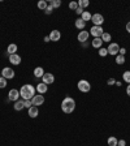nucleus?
I'll return each mask as SVG.
<instances>
[{"instance_id":"obj_1","label":"nucleus","mask_w":130,"mask_h":146,"mask_svg":"<svg viewBox=\"0 0 130 146\" xmlns=\"http://www.w3.org/2000/svg\"><path fill=\"white\" fill-rule=\"evenodd\" d=\"M34 94H35V88L30 84L24 85L20 90V97H22L24 100H31L34 98Z\"/></svg>"},{"instance_id":"obj_2","label":"nucleus","mask_w":130,"mask_h":146,"mask_svg":"<svg viewBox=\"0 0 130 146\" xmlns=\"http://www.w3.org/2000/svg\"><path fill=\"white\" fill-rule=\"evenodd\" d=\"M61 110L65 113H72L76 110V100L72 97H65L61 102Z\"/></svg>"},{"instance_id":"obj_3","label":"nucleus","mask_w":130,"mask_h":146,"mask_svg":"<svg viewBox=\"0 0 130 146\" xmlns=\"http://www.w3.org/2000/svg\"><path fill=\"white\" fill-rule=\"evenodd\" d=\"M77 86H78V90L82 91V93H88V91L91 90L90 82L86 81V80H81V81L77 84Z\"/></svg>"},{"instance_id":"obj_4","label":"nucleus","mask_w":130,"mask_h":146,"mask_svg":"<svg viewBox=\"0 0 130 146\" xmlns=\"http://www.w3.org/2000/svg\"><path fill=\"white\" fill-rule=\"evenodd\" d=\"M88 33L94 36V38H100V36L103 35L104 30H103V27H102V26H92L90 29V31H88Z\"/></svg>"},{"instance_id":"obj_5","label":"nucleus","mask_w":130,"mask_h":146,"mask_svg":"<svg viewBox=\"0 0 130 146\" xmlns=\"http://www.w3.org/2000/svg\"><path fill=\"white\" fill-rule=\"evenodd\" d=\"M107 51H108L109 55H112V56H117L118 51H120V46H118L117 43H109Z\"/></svg>"},{"instance_id":"obj_6","label":"nucleus","mask_w":130,"mask_h":146,"mask_svg":"<svg viewBox=\"0 0 130 146\" xmlns=\"http://www.w3.org/2000/svg\"><path fill=\"white\" fill-rule=\"evenodd\" d=\"M1 77H4L5 80L13 78V77H15V70H13L12 68H9V67L3 68V70H1Z\"/></svg>"},{"instance_id":"obj_7","label":"nucleus","mask_w":130,"mask_h":146,"mask_svg":"<svg viewBox=\"0 0 130 146\" xmlns=\"http://www.w3.org/2000/svg\"><path fill=\"white\" fill-rule=\"evenodd\" d=\"M91 21H92L94 26H102V24L104 22V17L100 15V13H95V15H92V17H91Z\"/></svg>"},{"instance_id":"obj_8","label":"nucleus","mask_w":130,"mask_h":146,"mask_svg":"<svg viewBox=\"0 0 130 146\" xmlns=\"http://www.w3.org/2000/svg\"><path fill=\"white\" fill-rule=\"evenodd\" d=\"M31 103H33V106H35V107L42 106V104L44 103V97H43L42 94H36V95H34V98L31 99Z\"/></svg>"},{"instance_id":"obj_9","label":"nucleus","mask_w":130,"mask_h":146,"mask_svg":"<svg viewBox=\"0 0 130 146\" xmlns=\"http://www.w3.org/2000/svg\"><path fill=\"white\" fill-rule=\"evenodd\" d=\"M42 81H43V84H46V85H51V84L55 82V76L52 73H44L42 77Z\"/></svg>"},{"instance_id":"obj_10","label":"nucleus","mask_w":130,"mask_h":146,"mask_svg":"<svg viewBox=\"0 0 130 146\" xmlns=\"http://www.w3.org/2000/svg\"><path fill=\"white\" fill-rule=\"evenodd\" d=\"M8 98H9L11 100H13V102L18 100V98H20V91L16 90V89H12V90H9V93H8Z\"/></svg>"},{"instance_id":"obj_11","label":"nucleus","mask_w":130,"mask_h":146,"mask_svg":"<svg viewBox=\"0 0 130 146\" xmlns=\"http://www.w3.org/2000/svg\"><path fill=\"white\" fill-rule=\"evenodd\" d=\"M48 36H49V39H51V42H57L61 38V33L59 30H52Z\"/></svg>"},{"instance_id":"obj_12","label":"nucleus","mask_w":130,"mask_h":146,"mask_svg":"<svg viewBox=\"0 0 130 146\" xmlns=\"http://www.w3.org/2000/svg\"><path fill=\"white\" fill-rule=\"evenodd\" d=\"M9 63L13 64V65H18V64L21 63V56L17 54L15 55H9Z\"/></svg>"},{"instance_id":"obj_13","label":"nucleus","mask_w":130,"mask_h":146,"mask_svg":"<svg viewBox=\"0 0 130 146\" xmlns=\"http://www.w3.org/2000/svg\"><path fill=\"white\" fill-rule=\"evenodd\" d=\"M88 35H90V33H88V31H79V34H78V36H77V38H78V40L81 43H85V42H87V39H88Z\"/></svg>"},{"instance_id":"obj_14","label":"nucleus","mask_w":130,"mask_h":146,"mask_svg":"<svg viewBox=\"0 0 130 146\" xmlns=\"http://www.w3.org/2000/svg\"><path fill=\"white\" fill-rule=\"evenodd\" d=\"M35 90L39 93V94H44V93H47V90H48V85H46V84H38L36 85V88H35Z\"/></svg>"},{"instance_id":"obj_15","label":"nucleus","mask_w":130,"mask_h":146,"mask_svg":"<svg viewBox=\"0 0 130 146\" xmlns=\"http://www.w3.org/2000/svg\"><path fill=\"white\" fill-rule=\"evenodd\" d=\"M27 113H29V116L30 117H36V116L39 115V110H38V107H35V106H33V107H30V108L27 110Z\"/></svg>"},{"instance_id":"obj_16","label":"nucleus","mask_w":130,"mask_h":146,"mask_svg":"<svg viewBox=\"0 0 130 146\" xmlns=\"http://www.w3.org/2000/svg\"><path fill=\"white\" fill-rule=\"evenodd\" d=\"M43 74H44V69H43L42 67H36L35 69H34V76H35L36 78H42Z\"/></svg>"},{"instance_id":"obj_17","label":"nucleus","mask_w":130,"mask_h":146,"mask_svg":"<svg viewBox=\"0 0 130 146\" xmlns=\"http://www.w3.org/2000/svg\"><path fill=\"white\" fill-rule=\"evenodd\" d=\"M13 108L16 111H21L22 108H25V104H24V99L22 100H16L15 104H13Z\"/></svg>"},{"instance_id":"obj_18","label":"nucleus","mask_w":130,"mask_h":146,"mask_svg":"<svg viewBox=\"0 0 130 146\" xmlns=\"http://www.w3.org/2000/svg\"><path fill=\"white\" fill-rule=\"evenodd\" d=\"M86 26V22L82 20V18H77L76 20V27L77 29H79V30H83Z\"/></svg>"},{"instance_id":"obj_19","label":"nucleus","mask_w":130,"mask_h":146,"mask_svg":"<svg viewBox=\"0 0 130 146\" xmlns=\"http://www.w3.org/2000/svg\"><path fill=\"white\" fill-rule=\"evenodd\" d=\"M92 47H95V48H102V44H103V40H102V38H94V40H92Z\"/></svg>"},{"instance_id":"obj_20","label":"nucleus","mask_w":130,"mask_h":146,"mask_svg":"<svg viewBox=\"0 0 130 146\" xmlns=\"http://www.w3.org/2000/svg\"><path fill=\"white\" fill-rule=\"evenodd\" d=\"M7 51H8L9 55H15L16 52H17V44H15V43H12V44L8 46V48H7Z\"/></svg>"},{"instance_id":"obj_21","label":"nucleus","mask_w":130,"mask_h":146,"mask_svg":"<svg viewBox=\"0 0 130 146\" xmlns=\"http://www.w3.org/2000/svg\"><path fill=\"white\" fill-rule=\"evenodd\" d=\"M91 17H92V15H91L90 12H87V11H85V12L81 15V18L85 22H87V21H91Z\"/></svg>"},{"instance_id":"obj_22","label":"nucleus","mask_w":130,"mask_h":146,"mask_svg":"<svg viewBox=\"0 0 130 146\" xmlns=\"http://www.w3.org/2000/svg\"><path fill=\"white\" fill-rule=\"evenodd\" d=\"M47 7H48V3H47L46 0H40V1H38V8H39L40 11H46Z\"/></svg>"},{"instance_id":"obj_23","label":"nucleus","mask_w":130,"mask_h":146,"mask_svg":"<svg viewBox=\"0 0 130 146\" xmlns=\"http://www.w3.org/2000/svg\"><path fill=\"white\" fill-rule=\"evenodd\" d=\"M102 38V40H103V43L104 42H111V39H112V36H111V34L109 33H107V31H104L103 33V35L100 36Z\"/></svg>"},{"instance_id":"obj_24","label":"nucleus","mask_w":130,"mask_h":146,"mask_svg":"<svg viewBox=\"0 0 130 146\" xmlns=\"http://www.w3.org/2000/svg\"><path fill=\"white\" fill-rule=\"evenodd\" d=\"M88 5H90V1H88V0H79L78 1V7L79 8H82V9L87 8Z\"/></svg>"},{"instance_id":"obj_25","label":"nucleus","mask_w":130,"mask_h":146,"mask_svg":"<svg viewBox=\"0 0 130 146\" xmlns=\"http://www.w3.org/2000/svg\"><path fill=\"white\" fill-rule=\"evenodd\" d=\"M117 138L116 137H109L108 138V145L109 146H117Z\"/></svg>"},{"instance_id":"obj_26","label":"nucleus","mask_w":130,"mask_h":146,"mask_svg":"<svg viewBox=\"0 0 130 146\" xmlns=\"http://www.w3.org/2000/svg\"><path fill=\"white\" fill-rule=\"evenodd\" d=\"M122 80H124L125 82H127V84H130V70L124 72V74H122Z\"/></svg>"},{"instance_id":"obj_27","label":"nucleus","mask_w":130,"mask_h":146,"mask_svg":"<svg viewBox=\"0 0 130 146\" xmlns=\"http://www.w3.org/2000/svg\"><path fill=\"white\" fill-rule=\"evenodd\" d=\"M116 63L120 64V65H122V64L125 63V56H122V55H117V56H116Z\"/></svg>"},{"instance_id":"obj_28","label":"nucleus","mask_w":130,"mask_h":146,"mask_svg":"<svg viewBox=\"0 0 130 146\" xmlns=\"http://www.w3.org/2000/svg\"><path fill=\"white\" fill-rule=\"evenodd\" d=\"M49 5H51L53 9L55 8H59V7L61 5V1H60V0H52L51 3H49Z\"/></svg>"},{"instance_id":"obj_29","label":"nucleus","mask_w":130,"mask_h":146,"mask_svg":"<svg viewBox=\"0 0 130 146\" xmlns=\"http://www.w3.org/2000/svg\"><path fill=\"white\" fill-rule=\"evenodd\" d=\"M69 8L72 9V11H77V9H78V3H77V1H70Z\"/></svg>"},{"instance_id":"obj_30","label":"nucleus","mask_w":130,"mask_h":146,"mask_svg":"<svg viewBox=\"0 0 130 146\" xmlns=\"http://www.w3.org/2000/svg\"><path fill=\"white\" fill-rule=\"evenodd\" d=\"M7 86V80L4 77H0V89H4Z\"/></svg>"},{"instance_id":"obj_31","label":"nucleus","mask_w":130,"mask_h":146,"mask_svg":"<svg viewBox=\"0 0 130 146\" xmlns=\"http://www.w3.org/2000/svg\"><path fill=\"white\" fill-rule=\"evenodd\" d=\"M24 104H25V108H30V107H33V103H31V100H24Z\"/></svg>"},{"instance_id":"obj_32","label":"nucleus","mask_w":130,"mask_h":146,"mask_svg":"<svg viewBox=\"0 0 130 146\" xmlns=\"http://www.w3.org/2000/svg\"><path fill=\"white\" fill-rule=\"evenodd\" d=\"M107 54H108L107 48H100L99 50V55H100V56H107Z\"/></svg>"},{"instance_id":"obj_33","label":"nucleus","mask_w":130,"mask_h":146,"mask_svg":"<svg viewBox=\"0 0 130 146\" xmlns=\"http://www.w3.org/2000/svg\"><path fill=\"white\" fill-rule=\"evenodd\" d=\"M52 12H53V8H52L51 5H48V7H47V9H46V11H44V13H46V15H51Z\"/></svg>"},{"instance_id":"obj_34","label":"nucleus","mask_w":130,"mask_h":146,"mask_svg":"<svg viewBox=\"0 0 130 146\" xmlns=\"http://www.w3.org/2000/svg\"><path fill=\"white\" fill-rule=\"evenodd\" d=\"M117 146H126V141H125V140H120L117 142Z\"/></svg>"},{"instance_id":"obj_35","label":"nucleus","mask_w":130,"mask_h":146,"mask_svg":"<svg viewBox=\"0 0 130 146\" xmlns=\"http://www.w3.org/2000/svg\"><path fill=\"white\" fill-rule=\"evenodd\" d=\"M107 84H108V85H115V84H116V80L115 78H109L108 81H107Z\"/></svg>"},{"instance_id":"obj_36","label":"nucleus","mask_w":130,"mask_h":146,"mask_svg":"<svg viewBox=\"0 0 130 146\" xmlns=\"http://www.w3.org/2000/svg\"><path fill=\"white\" fill-rule=\"evenodd\" d=\"M125 54H126V50H125V48H121V47H120V51H118V55H122V56H125Z\"/></svg>"},{"instance_id":"obj_37","label":"nucleus","mask_w":130,"mask_h":146,"mask_svg":"<svg viewBox=\"0 0 130 146\" xmlns=\"http://www.w3.org/2000/svg\"><path fill=\"white\" fill-rule=\"evenodd\" d=\"M83 12H85V9L79 8V7H78V9H77V11H76V13H77V15H82V13H83Z\"/></svg>"},{"instance_id":"obj_38","label":"nucleus","mask_w":130,"mask_h":146,"mask_svg":"<svg viewBox=\"0 0 130 146\" xmlns=\"http://www.w3.org/2000/svg\"><path fill=\"white\" fill-rule=\"evenodd\" d=\"M126 94L130 97V84H129V85H127V88H126Z\"/></svg>"},{"instance_id":"obj_39","label":"nucleus","mask_w":130,"mask_h":146,"mask_svg":"<svg viewBox=\"0 0 130 146\" xmlns=\"http://www.w3.org/2000/svg\"><path fill=\"white\" fill-rule=\"evenodd\" d=\"M126 30H127V33H130V21L126 24Z\"/></svg>"},{"instance_id":"obj_40","label":"nucleus","mask_w":130,"mask_h":146,"mask_svg":"<svg viewBox=\"0 0 130 146\" xmlns=\"http://www.w3.org/2000/svg\"><path fill=\"white\" fill-rule=\"evenodd\" d=\"M44 42H51V39H49V36H44Z\"/></svg>"}]
</instances>
